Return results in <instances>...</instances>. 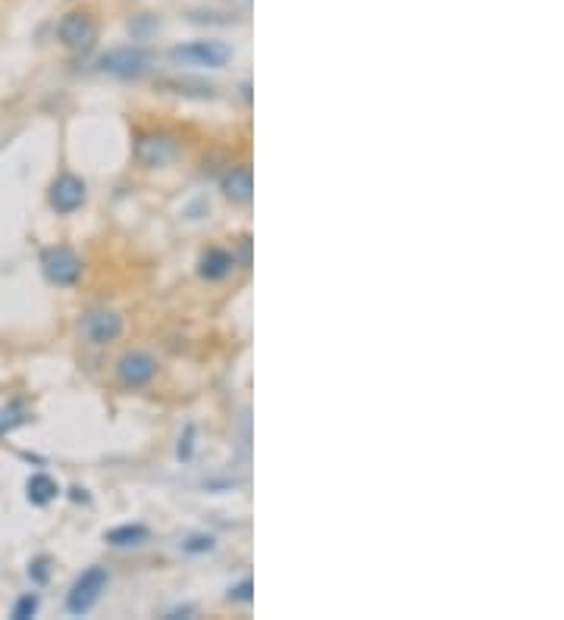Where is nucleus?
<instances>
[{"label":"nucleus","instance_id":"f257e3e1","mask_svg":"<svg viewBox=\"0 0 564 620\" xmlns=\"http://www.w3.org/2000/svg\"><path fill=\"white\" fill-rule=\"evenodd\" d=\"M98 66H101V73L129 82V79L148 76L154 66V57L141 44H123V47H110L107 54H101Z\"/></svg>","mask_w":564,"mask_h":620},{"label":"nucleus","instance_id":"f03ea898","mask_svg":"<svg viewBox=\"0 0 564 620\" xmlns=\"http://www.w3.org/2000/svg\"><path fill=\"white\" fill-rule=\"evenodd\" d=\"M232 47L220 38H198L188 44H176L170 57L179 66H198V69H223L232 60Z\"/></svg>","mask_w":564,"mask_h":620},{"label":"nucleus","instance_id":"7ed1b4c3","mask_svg":"<svg viewBox=\"0 0 564 620\" xmlns=\"http://www.w3.org/2000/svg\"><path fill=\"white\" fill-rule=\"evenodd\" d=\"M107 583H110V570L107 567L94 564V567L82 570V574L76 577V583L69 586V592H66V611L73 614V617H85L94 605L101 602Z\"/></svg>","mask_w":564,"mask_h":620},{"label":"nucleus","instance_id":"20e7f679","mask_svg":"<svg viewBox=\"0 0 564 620\" xmlns=\"http://www.w3.org/2000/svg\"><path fill=\"white\" fill-rule=\"evenodd\" d=\"M57 38L66 51L73 54H88L94 44H98V22L85 10H69L57 22Z\"/></svg>","mask_w":564,"mask_h":620},{"label":"nucleus","instance_id":"39448f33","mask_svg":"<svg viewBox=\"0 0 564 620\" xmlns=\"http://www.w3.org/2000/svg\"><path fill=\"white\" fill-rule=\"evenodd\" d=\"M41 270L51 285H60V289H69L82 279V257L69 248V245H54L41 251Z\"/></svg>","mask_w":564,"mask_h":620},{"label":"nucleus","instance_id":"423d86ee","mask_svg":"<svg viewBox=\"0 0 564 620\" xmlns=\"http://www.w3.org/2000/svg\"><path fill=\"white\" fill-rule=\"evenodd\" d=\"M132 154L141 166H167L179 154V141L170 132H141L132 145Z\"/></svg>","mask_w":564,"mask_h":620},{"label":"nucleus","instance_id":"0eeeda50","mask_svg":"<svg viewBox=\"0 0 564 620\" xmlns=\"http://www.w3.org/2000/svg\"><path fill=\"white\" fill-rule=\"evenodd\" d=\"M85 198H88V188L76 173H60L51 182V188H47V204H51V210L60 213V217L76 213L85 204Z\"/></svg>","mask_w":564,"mask_h":620},{"label":"nucleus","instance_id":"6e6552de","mask_svg":"<svg viewBox=\"0 0 564 620\" xmlns=\"http://www.w3.org/2000/svg\"><path fill=\"white\" fill-rule=\"evenodd\" d=\"M154 376H157V361L148 351H126L120 357V364H116V379L126 389H145L151 386Z\"/></svg>","mask_w":564,"mask_h":620},{"label":"nucleus","instance_id":"1a4fd4ad","mask_svg":"<svg viewBox=\"0 0 564 620\" xmlns=\"http://www.w3.org/2000/svg\"><path fill=\"white\" fill-rule=\"evenodd\" d=\"M82 336L91 342V345H107V342H116L123 336V317L113 314L107 307H94L82 317Z\"/></svg>","mask_w":564,"mask_h":620},{"label":"nucleus","instance_id":"9d476101","mask_svg":"<svg viewBox=\"0 0 564 620\" xmlns=\"http://www.w3.org/2000/svg\"><path fill=\"white\" fill-rule=\"evenodd\" d=\"M220 192L232 204H251V198H254V173H251V166L248 163L232 166V170L220 179Z\"/></svg>","mask_w":564,"mask_h":620},{"label":"nucleus","instance_id":"9b49d317","mask_svg":"<svg viewBox=\"0 0 564 620\" xmlns=\"http://www.w3.org/2000/svg\"><path fill=\"white\" fill-rule=\"evenodd\" d=\"M235 270V254L226 248H207L198 260V276L207 282H220Z\"/></svg>","mask_w":564,"mask_h":620},{"label":"nucleus","instance_id":"f8f14e48","mask_svg":"<svg viewBox=\"0 0 564 620\" xmlns=\"http://www.w3.org/2000/svg\"><path fill=\"white\" fill-rule=\"evenodd\" d=\"M57 495H60V483L54 480L51 473L38 470L26 480V498H29V505H35V508H47L51 502H57Z\"/></svg>","mask_w":564,"mask_h":620},{"label":"nucleus","instance_id":"ddd939ff","mask_svg":"<svg viewBox=\"0 0 564 620\" xmlns=\"http://www.w3.org/2000/svg\"><path fill=\"white\" fill-rule=\"evenodd\" d=\"M29 420H32V411H29L26 401H19V398L4 401V404H0V439L10 436L13 429L26 426Z\"/></svg>","mask_w":564,"mask_h":620},{"label":"nucleus","instance_id":"4468645a","mask_svg":"<svg viewBox=\"0 0 564 620\" xmlns=\"http://www.w3.org/2000/svg\"><path fill=\"white\" fill-rule=\"evenodd\" d=\"M151 530L145 527V523H120V527H113L104 533V539L116 548H129V545H141L148 542Z\"/></svg>","mask_w":564,"mask_h":620},{"label":"nucleus","instance_id":"2eb2a0df","mask_svg":"<svg viewBox=\"0 0 564 620\" xmlns=\"http://www.w3.org/2000/svg\"><path fill=\"white\" fill-rule=\"evenodd\" d=\"M41 608V595L38 592H26L19 595L16 605H13V620H32Z\"/></svg>","mask_w":564,"mask_h":620},{"label":"nucleus","instance_id":"dca6fc26","mask_svg":"<svg viewBox=\"0 0 564 620\" xmlns=\"http://www.w3.org/2000/svg\"><path fill=\"white\" fill-rule=\"evenodd\" d=\"M214 545H217L214 536L195 533V536H188V539L182 542V552H185V555H204V552H214Z\"/></svg>","mask_w":564,"mask_h":620},{"label":"nucleus","instance_id":"f3484780","mask_svg":"<svg viewBox=\"0 0 564 620\" xmlns=\"http://www.w3.org/2000/svg\"><path fill=\"white\" fill-rule=\"evenodd\" d=\"M229 602H242V605H248L251 599H254V580L251 577H245V580H239L235 586H229V595H226Z\"/></svg>","mask_w":564,"mask_h":620},{"label":"nucleus","instance_id":"a211bd4d","mask_svg":"<svg viewBox=\"0 0 564 620\" xmlns=\"http://www.w3.org/2000/svg\"><path fill=\"white\" fill-rule=\"evenodd\" d=\"M29 577H32V583H38V586H44L47 580H51V558H47V555L35 558V561L29 564Z\"/></svg>","mask_w":564,"mask_h":620},{"label":"nucleus","instance_id":"6ab92c4d","mask_svg":"<svg viewBox=\"0 0 564 620\" xmlns=\"http://www.w3.org/2000/svg\"><path fill=\"white\" fill-rule=\"evenodd\" d=\"M192 455H195V426L188 423V426H185V436H182L179 445H176V458H179V461H192Z\"/></svg>","mask_w":564,"mask_h":620},{"label":"nucleus","instance_id":"aec40b11","mask_svg":"<svg viewBox=\"0 0 564 620\" xmlns=\"http://www.w3.org/2000/svg\"><path fill=\"white\" fill-rule=\"evenodd\" d=\"M154 29H160V22L151 19V16H135V22H129V32H132L135 38H145V35L154 32Z\"/></svg>","mask_w":564,"mask_h":620},{"label":"nucleus","instance_id":"412c9836","mask_svg":"<svg viewBox=\"0 0 564 620\" xmlns=\"http://www.w3.org/2000/svg\"><path fill=\"white\" fill-rule=\"evenodd\" d=\"M73 502H88V495H85V489H82V486H76V489H73Z\"/></svg>","mask_w":564,"mask_h":620}]
</instances>
